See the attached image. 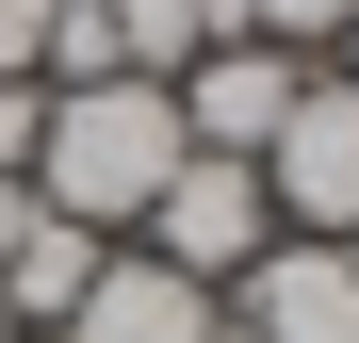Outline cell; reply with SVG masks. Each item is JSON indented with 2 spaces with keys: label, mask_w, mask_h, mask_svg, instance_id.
<instances>
[{
  "label": "cell",
  "mask_w": 359,
  "mask_h": 343,
  "mask_svg": "<svg viewBox=\"0 0 359 343\" xmlns=\"http://www.w3.org/2000/svg\"><path fill=\"white\" fill-rule=\"evenodd\" d=\"M343 17H359V0H245L262 49H343Z\"/></svg>",
  "instance_id": "obj_9"
},
{
  "label": "cell",
  "mask_w": 359,
  "mask_h": 343,
  "mask_svg": "<svg viewBox=\"0 0 359 343\" xmlns=\"http://www.w3.org/2000/svg\"><path fill=\"white\" fill-rule=\"evenodd\" d=\"M114 49H131V82H180V66L229 49V33H212V0H114Z\"/></svg>",
  "instance_id": "obj_8"
},
{
  "label": "cell",
  "mask_w": 359,
  "mask_h": 343,
  "mask_svg": "<svg viewBox=\"0 0 359 343\" xmlns=\"http://www.w3.org/2000/svg\"><path fill=\"white\" fill-rule=\"evenodd\" d=\"M147 262H180V278H245L262 246H278V196H262V163H229V147H180V180L147 196V229H131Z\"/></svg>",
  "instance_id": "obj_2"
},
{
  "label": "cell",
  "mask_w": 359,
  "mask_h": 343,
  "mask_svg": "<svg viewBox=\"0 0 359 343\" xmlns=\"http://www.w3.org/2000/svg\"><path fill=\"white\" fill-rule=\"evenodd\" d=\"M294 49H262V33H229V49H196V66H180L163 98H180V147H229V163H262L278 147V114H294Z\"/></svg>",
  "instance_id": "obj_5"
},
{
  "label": "cell",
  "mask_w": 359,
  "mask_h": 343,
  "mask_svg": "<svg viewBox=\"0 0 359 343\" xmlns=\"http://www.w3.org/2000/svg\"><path fill=\"white\" fill-rule=\"evenodd\" d=\"M49 343H229V295H212V278H180V262H147V246H114L98 295L49 327Z\"/></svg>",
  "instance_id": "obj_6"
},
{
  "label": "cell",
  "mask_w": 359,
  "mask_h": 343,
  "mask_svg": "<svg viewBox=\"0 0 359 343\" xmlns=\"http://www.w3.org/2000/svg\"><path fill=\"white\" fill-rule=\"evenodd\" d=\"M262 196H278V229H311V246H359V82H294L278 147H262Z\"/></svg>",
  "instance_id": "obj_3"
},
{
  "label": "cell",
  "mask_w": 359,
  "mask_h": 343,
  "mask_svg": "<svg viewBox=\"0 0 359 343\" xmlns=\"http://www.w3.org/2000/svg\"><path fill=\"white\" fill-rule=\"evenodd\" d=\"M17 343H33V327H17Z\"/></svg>",
  "instance_id": "obj_15"
},
{
  "label": "cell",
  "mask_w": 359,
  "mask_h": 343,
  "mask_svg": "<svg viewBox=\"0 0 359 343\" xmlns=\"http://www.w3.org/2000/svg\"><path fill=\"white\" fill-rule=\"evenodd\" d=\"M0 343H17V327H0Z\"/></svg>",
  "instance_id": "obj_14"
},
{
  "label": "cell",
  "mask_w": 359,
  "mask_h": 343,
  "mask_svg": "<svg viewBox=\"0 0 359 343\" xmlns=\"http://www.w3.org/2000/svg\"><path fill=\"white\" fill-rule=\"evenodd\" d=\"M180 180V98L163 82H49V131H33V213L131 246L147 196Z\"/></svg>",
  "instance_id": "obj_1"
},
{
  "label": "cell",
  "mask_w": 359,
  "mask_h": 343,
  "mask_svg": "<svg viewBox=\"0 0 359 343\" xmlns=\"http://www.w3.org/2000/svg\"><path fill=\"white\" fill-rule=\"evenodd\" d=\"M33 131H49V82H0V180H33Z\"/></svg>",
  "instance_id": "obj_10"
},
{
  "label": "cell",
  "mask_w": 359,
  "mask_h": 343,
  "mask_svg": "<svg viewBox=\"0 0 359 343\" xmlns=\"http://www.w3.org/2000/svg\"><path fill=\"white\" fill-rule=\"evenodd\" d=\"M229 343H359V246L278 229V246L229 278Z\"/></svg>",
  "instance_id": "obj_4"
},
{
  "label": "cell",
  "mask_w": 359,
  "mask_h": 343,
  "mask_svg": "<svg viewBox=\"0 0 359 343\" xmlns=\"http://www.w3.org/2000/svg\"><path fill=\"white\" fill-rule=\"evenodd\" d=\"M98 262H114L98 229H66V213H17V246H0V327H33V343H49V327L98 295Z\"/></svg>",
  "instance_id": "obj_7"
},
{
  "label": "cell",
  "mask_w": 359,
  "mask_h": 343,
  "mask_svg": "<svg viewBox=\"0 0 359 343\" xmlns=\"http://www.w3.org/2000/svg\"><path fill=\"white\" fill-rule=\"evenodd\" d=\"M17 213H33V180H0V246H17Z\"/></svg>",
  "instance_id": "obj_12"
},
{
  "label": "cell",
  "mask_w": 359,
  "mask_h": 343,
  "mask_svg": "<svg viewBox=\"0 0 359 343\" xmlns=\"http://www.w3.org/2000/svg\"><path fill=\"white\" fill-rule=\"evenodd\" d=\"M343 82H359V17H343Z\"/></svg>",
  "instance_id": "obj_13"
},
{
  "label": "cell",
  "mask_w": 359,
  "mask_h": 343,
  "mask_svg": "<svg viewBox=\"0 0 359 343\" xmlns=\"http://www.w3.org/2000/svg\"><path fill=\"white\" fill-rule=\"evenodd\" d=\"M33 49H49V0H0V82H33Z\"/></svg>",
  "instance_id": "obj_11"
}]
</instances>
